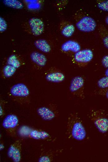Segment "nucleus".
<instances>
[{"mask_svg": "<svg viewBox=\"0 0 108 162\" xmlns=\"http://www.w3.org/2000/svg\"><path fill=\"white\" fill-rule=\"evenodd\" d=\"M92 51L89 49L80 50L74 55L75 60L79 63H87L91 61L93 58Z\"/></svg>", "mask_w": 108, "mask_h": 162, "instance_id": "6", "label": "nucleus"}, {"mask_svg": "<svg viewBox=\"0 0 108 162\" xmlns=\"http://www.w3.org/2000/svg\"><path fill=\"white\" fill-rule=\"evenodd\" d=\"M52 158L49 156L44 155L40 157L38 160L39 162H50Z\"/></svg>", "mask_w": 108, "mask_h": 162, "instance_id": "23", "label": "nucleus"}, {"mask_svg": "<svg viewBox=\"0 0 108 162\" xmlns=\"http://www.w3.org/2000/svg\"><path fill=\"white\" fill-rule=\"evenodd\" d=\"M16 68L14 67L7 65L5 66L3 69L4 76L7 78H9L13 75L16 70Z\"/></svg>", "mask_w": 108, "mask_h": 162, "instance_id": "18", "label": "nucleus"}, {"mask_svg": "<svg viewBox=\"0 0 108 162\" xmlns=\"http://www.w3.org/2000/svg\"><path fill=\"white\" fill-rule=\"evenodd\" d=\"M18 122L19 120L16 116L14 114H9L3 120L2 126L6 129L13 128L16 127Z\"/></svg>", "mask_w": 108, "mask_h": 162, "instance_id": "8", "label": "nucleus"}, {"mask_svg": "<svg viewBox=\"0 0 108 162\" xmlns=\"http://www.w3.org/2000/svg\"><path fill=\"white\" fill-rule=\"evenodd\" d=\"M97 85L101 88H108V76H106L100 79L97 82Z\"/></svg>", "mask_w": 108, "mask_h": 162, "instance_id": "20", "label": "nucleus"}, {"mask_svg": "<svg viewBox=\"0 0 108 162\" xmlns=\"http://www.w3.org/2000/svg\"><path fill=\"white\" fill-rule=\"evenodd\" d=\"M38 115L45 121H50L53 119L56 116L54 112L49 108L43 107L39 108L37 110Z\"/></svg>", "mask_w": 108, "mask_h": 162, "instance_id": "9", "label": "nucleus"}, {"mask_svg": "<svg viewBox=\"0 0 108 162\" xmlns=\"http://www.w3.org/2000/svg\"><path fill=\"white\" fill-rule=\"evenodd\" d=\"M21 144L17 141L11 145L7 151L8 157L15 162H19L21 160Z\"/></svg>", "mask_w": 108, "mask_h": 162, "instance_id": "4", "label": "nucleus"}, {"mask_svg": "<svg viewBox=\"0 0 108 162\" xmlns=\"http://www.w3.org/2000/svg\"><path fill=\"white\" fill-rule=\"evenodd\" d=\"M7 25L5 20L1 17H0V31L3 32L7 29Z\"/></svg>", "mask_w": 108, "mask_h": 162, "instance_id": "22", "label": "nucleus"}, {"mask_svg": "<svg viewBox=\"0 0 108 162\" xmlns=\"http://www.w3.org/2000/svg\"><path fill=\"white\" fill-rule=\"evenodd\" d=\"M105 74L106 76H108V68H107L105 71Z\"/></svg>", "mask_w": 108, "mask_h": 162, "instance_id": "26", "label": "nucleus"}, {"mask_svg": "<svg viewBox=\"0 0 108 162\" xmlns=\"http://www.w3.org/2000/svg\"><path fill=\"white\" fill-rule=\"evenodd\" d=\"M7 63L8 65H11L16 69L19 68L20 65V61L15 55H12L9 57L7 60Z\"/></svg>", "mask_w": 108, "mask_h": 162, "instance_id": "19", "label": "nucleus"}, {"mask_svg": "<svg viewBox=\"0 0 108 162\" xmlns=\"http://www.w3.org/2000/svg\"><path fill=\"white\" fill-rule=\"evenodd\" d=\"M80 48V46L78 42L72 40L66 41L61 46V50L64 52L70 51L76 53L79 51Z\"/></svg>", "mask_w": 108, "mask_h": 162, "instance_id": "10", "label": "nucleus"}, {"mask_svg": "<svg viewBox=\"0 0 108 162\" xmlns=\"http://www.w3.org/2000/svg\"><path fill=\"white\" fill-rule=\"evenodd\" d=\"M90 119L99 131L102 133L108 131V119L105 117H98L94 114L92 113Z\"/></svg>", "mask_w": 108, "mask_h": 162, "instance_id": "3", "label": "nucleus"}, {"mask_svg": "<svg viewBox=\"0 0 108 162\" xmlns=\"http://www.w3.org/2000/svg\"><path fill=\"white\" fill-rule=\"evenodd\" d=\"M66 134L69 139L81 141L84 140L87 132L82 121L76 114H71L68 119Z\"/></svg>", "mask_w": 108, "mask_h": 162, "instance_id": "1", "label": "nucleus"}, {"mask_svg": "<svg viewBox=\"0 0 108 162\" xmlns=\"http://www.w3.org/2000/svg\"><path fill=\"white\" fill-rule=\"evenodd\" d=\"M30 58L33 62L41 67L44 66L47 63V59L43 54L37 52H33L30 55Z\"/></svg>", "mask_w": 108, "mask_h": 162, "instance_id": "12", "label": "nucleus"}, {"mask_svg": "<svg viewBox=\"0 0 108 162\" xmlns=\"http://www.w3.org/2000/svg\"><path fill=\"white\" fill-rule=\"evenodd\" d=\"M75 31V27L73 25L65 26L62 31V34L66 37H70L72 36Z\"/></svg>", "mask_w": 108, "mask_h": 162, "instance_id": "17", "label": "nucleus"}, {"mask_svg": "<svg viewBox=\"0 0 108 162\" xmlns=\"http://www.w3.org/2000/svg\"><path fill=\"white\" fill-rule=\"evenodd\" d=\"M78 29L81 31L89 32L94 31L96 26L94 20L90 17L85 16L79 20L76 24Z\"/></svg>", "mask_w": 108, "mask_h": 162, "instance_id": "2", "label": "nucleus"}, {"mask_svg": "<svg viewBox=\"0 0 108 162\" xmlns=\"http://www.w3.org/2000/svg\"><path fill=\"white\" fill-rule=\"evenodd\" d=\"M29 135L31 138L36 140H44L50 137L49 134L46 131L37 130L32 131Z\"/></svg>", "mask_w": 108, "mask_h": 162, "instance_id": "15", "label": "nucleus"}, {"mask_svg": "<svg viewBox=\"0 0 108 162\" xmlns=\"http://www.w3.org/2000/svg\"><path fill=\"white\" fill-rule=\"evenodd\" d=\"M10 92L13 96L22 97H27L29 93V90L27 86L21 83L13 86L10 89Z\"/></svg>", "mask_w": 108, "mask_h": 162, "instance_id": "5", "label": "nucleus"}, {"mask_svg": "<svg viewBox=\"0 0 108 162\" xmlns=\"http://www.w3.org/2000/svg\"><path fill=\"white\" fill-rule=\"evenodd\" d=\"M97 6L100 9L108 12V0L98 3Z\"/></svg>", "mask_w": 108, "mask_h": 162, "instance_id": "21", "label": "nucleus"}, {"mask_svg": "<svg viewBox=\"0 0 108 162\" xmlns=\"http://www.w3.org/2000/svg\"><path fill=\"white\" fill-rule=\"evenodd\" d=\"M3 2L6 6L16 9H22L24 6L21 2L17 0H5Z\"/></svg>", "mask_w": 108, "mask_h": 162, "instance_id": "16", "label": "nucleus"}, {"mask_svg": "<svg viewBox=\"0 0 108 162\" xmlns=\"http://www.w3.org/2000/svg\"><path fill=\"white\" fill-rule=\"evenodd\" d=\"M45 78L48 81L53 83H60L64 80L65 76L61 73L56 72L48 74L46 75Z\"/></svg>", "mask_w": 108, "mask_h": 162, "instance_id": "13", "label": "nucleus"}, {"mask_svg": "<svg viewBox=\"0 0 108 162\" xmlns=\"http://www.w3.org/2000/svg\"><path fill=\"white\" fill-rule=\"evenodd\" d=\"M103 42L104 46L108 49V36L104 38Z\"/></svg>", "mask_w": 108, "mask_h": 162, "instance_id": "25", "label": "nucleus"}, {"mask_svg": "<svg viewBox=\"0 0 108 162\" xmlns=\"http://www.w3.org/2000/svg\"><path fill=\"white\" fill-rule=\"evenodd\" d=\"M29 23L33 35L38 36L43 32L44 29V24L40 19L37 18H32L30 19Z\"/></svg>", "mask_w": 108, "mask_h": 162, "instance_id": "7", "label": "nucleus"}, {"mask_svg": "<svg viewBox=\"0 0 108 162\" xmlns=\"http://www.w3.org/2000/svg\"><path fill=\"white\" fill-rule=\"evenodd\" d=\"M34 45L37 48L43 52L48 53L51 50L50 46L44 40H37L35 41Z\"/></svg>", "mask_w": 108, "mask_h": 162, "instance_id": "14", "label": "nucleus"}, {"mask_svg": "<svg viewBox=\"0 0 108 162\" xmlns=\"http://www.w3.org/2000/svg\"><path fill=\"white\" fill-rule=\"evenodd\" d=\"M101 63L105 68H108V55L105 56L101 60Z\"/></svg>", "mask_w": 108, "mask_h": 162, "instance_id": "24", "label": "nucleus"}, {"mask_svg": "<svg viewBox=\"0 0 108 162\" xmlns=\"http://www.w3.org/2000/svg\"><path fill=\"white\" fill-rule=\"evenodd\" d=\"M106 22L108 25V16L106 18Z\"/></svg>", "mask_w": 108, "mask_h": 162, "instance_id": "27", "label": "nucleus"}, {"mask_svg": "<svg viewBox=\"0 0 108 162\" xmlns=\"http://www.w3.org/2000/svg\"><path fill=\"white\" fill-rule=\"evenodd\" d=\"M84 80L81 76H76L74 77L71 80L69 89L72 93L78 91L83 85Z\"/></svg>", "mask_w": 108, "mask_h": 162, "instance_id": "11", "label": "nucleus"}, {"mask_svg": "<svg viewBox=\"0 0 108 162\" xmlns=\"http://www.w3.org/2000/svg\"><path fill=\"white\" fill-rule=\"evenodd\" d=\"M106 97L108 98V89L107 90L106 93Z\"/></svg>", "mask_w": 108, "mask_h": 162, "instance_id": "28", "label": "nucleus"}]
</instances>
